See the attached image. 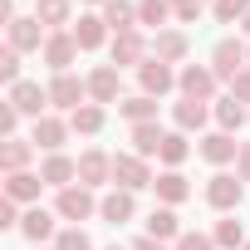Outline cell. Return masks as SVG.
I'll list each match as a JSON object with an SVG mask.
<instances>
[{
	"instance_id": "cell-32",
	"label": "cell",
	"mask_w": 250,
	"mask_h": 250,
	"mask_svg": "<svg viewBox=\"0 0 250 250\" xmlns=\"http://www.w3.org/2000/svg\"><path fill=\"white\" fill-rule=\"evenodd\" d=\"M211 240H216V250H235V245H245V230H240V221H235V216H226V221H216Z\"/></svg>"
},
{
	"instance_id": "cell-17",
	"label": "cell",
	"mask_w": 250,
	"mask_h": 250,
	"mask_svg": "<svg viewBox=\"0 0 250 250\" xmlns=\"http://www.w3.org/2000/svg\"><path fill=\"white\" fill-rule=\"evenodd\" d=\"M201 157L216 162V167H226V162L240 157V143H235L230 133H206V138H201Z\"/></svg>"
},
{
	"instance_id": "cell-38",
	"label": "cell",
	"mask_w": 250,
	"mask_h": 250,
	"mask_svg": "<svg viewBox=\"0 0 250 250\" xmlns=\"http://www.w3.org/2000/svg\"><path fill=\"white\" fill-rule=\"evenodd\" d=\"M20 118H25V113H20V108H15V103L5 98V103H0V133H5V138H15V128H20Z\"/></svg>"
},
{
	"instance_id": "cell-7",
	"label": "cell",
	"mask_w": 250,
	"mask_h": 250,
	"mask_svg": "<svg viewBox=\"0 0 250 250\" xmlns=\"http://www.w3.org/2000/svg\"><path fill=\"white\" fill-rule=\"evenodd\" d=\"M83 98H88V79H74V74H54V83H49V103L54 108H83Z\"/></svg>"
},
{
	"instance_id": "cell-41",
	"label": "cell",
	"mask_w": 250,
	"mask_h": 250,
	"mask_svg": "<svg viewBox=\"0 0 250 250\" xmlns=\"http://www.w3.org/2000/svg\"><path fill=\"white\" fill-rule=\"evenodd\" d=\"M172 15L177 20H196L201 15V0H172Z\"/></svg>"
},
{
	"instance_id": "cell-35",
	"label": "cell",
	"mask_w": 250,
	"mask_h": 250,
	"mask_svg": "<svg viewBox=\"0 0 250 250\" xmlns=\"http://www.w3.org/2000/svg\"><path fill=\"white\" fill-rule=\"evenodd\" d=\"M211 10H216V20H221V25H235V20H245V15H250V0H216Z\"/></svg>"
},
{
	"instance_id": "cell-46",
	"label": "cell",
	"mask_w": 250,
	"mask_h": 250,
	"mask_svg": "<svg viewBox=\"0 0 250 250\" xmlns=\"http://www.w3.org/2000/svg\"><path fill=\"white\" fill-rule=\"evenodd\" d=\"M240 25H245V30H250V15H245V20H240Z\"/></svg>"
},
{
	"instance_id": "cell-22",
	"label": "cell",
	"mask_w": 250,
	"mask_h": 250,
	"mask_svg": "<svg viewBox=\"0 0 250 250\" xmlns=\"http://www.w3.org/2000/svg\"><path fill=\"white\" fill-rule=\"evenodd\" d=\"M152 191H157V201H162V206H182V201L191 196V187H187V177H182V172H162V177L152 182Z\"/></svg>"
},
{
	"instance_id": "cell-19",
	"label": "cell",
	"mask_w": 250,
	"mask_h": 250,
	"mask_svg": "<svg viewBox=\"0 0 250 250\" xmlns=\"http://www.w3.org/2000/svg\"><path fill=\"white\" fill-rule=\"evenodd\" d=\"M147 235L167 245V240H182L187 230H182V221H177V211H172V206H157V211L147 216Z\"/></svg>"
},
{
	"instance_id": "cell-34",
	"label": "cell",
	"mask_w": 250,
	"mask_h": 250,
	"mask_svg": "<svg viewBox=\"0 0 250 250\" xmlns=\"http://www.w3.org/2000/svg\"><path fill=\"white\" fill-rule=\"evenodd\" d=\"M187 152H191V147H187V133H167V138H162V152H157V157H162V162H167V167L177 172V167L187 162Z\"/></svg>"
},
{
	"instance_id": "cell-5",
	"label": "cell",
	"mask_w": 250,
	"mask_h": 250,
	"mask_svg": "<svg viewBox=\"0 0 250 250\" xmlns=\"http://www.w3.org/2000/svg\"><path fill=\"white\" fill-rule=\"evenodd\" d=\"M74 59H79V40H74V30H54V35L44 40V64H49L54 74H69Z\"/></svg>"
},
{
	"instance_id": "cell-48",
	"label": "cell",
	"mask_w": 250,
	"mask_h": 250,
	"mask_svg": "<svg viewBox=\"0 0 250 250\" xmlns=\"http://www.w3.org/2000/svg\"><path fill=\"white\" fill-rule=\"evenodd\" d=\"M113 250H118V245H113Z\"/></svg>"
},
{
	"instance_id": "cell-15",
	"label": "cell",
	"mask_w": 250,
	"mask_h": 250,
	"mask_svg": "<svg viewBox=\"0 0 250 250\" xmlns=\"http://www.w3.org/2000/svg\"><path fill=\"white\" fill-rule=\"evenodd\" d=\"M138 79H143V93H147V98H162L167 88H177V74H172V64H162V59H147V64L138 69Z\"/></svg>"
},
{
	"instance_id": "cell-14",
	"label": "cell",
	"mask_w": 250,
	"mask_h": 250,
	"mask_svg": "<svg viewBox=\"0 0 250 250\" xmlns=\"http://www.w3.org/2000/svg\"><path fill=\"white\" fill-rule=\"evenodd\" d=\"M64 138H69V123H64V118H54V113L35 118V133H30V143H35V147L59 152V147H64Z\"/></svg>"
},
{
	"instance_id": "cell-44",
	"label": "cell",
	"mask_w": 250,
	"mask_h": 250,
	"mask_svg": "<svg viewBox=\"0 0 250 250\" xmlns=\"http://www.w3.org/2000/svg\"><path fill=\"white\" fill-rule=\"evenodd\" d=\"M133 250H167V245H162V240H152V235H143V240H138Z\"/></svg>"
},
{
	"instance_id": "cell-37",
	"label": "cell",
	"mask_w": 250,
	"mask_h": 250,
	"mask_svg": "<svg viewBox=\"0 0 250 250\" xmlns=\"http://www.w3.org/2000/svg\"><path fill=\"white\" fill-rule=\"evenodd\" d=\"M0 79H5L10 88L20 83V49H10V44H5V49H0Z\"/></svg>"
},
{
	"instance_id": "cell-36",
	"label": "cell",
	"mask_w": 250,
	"mask_h": 250,
	"mask_svg": "<svg viewBox=\"0 0 250 250\" xmlns=\"http://www.w3.org/2000/svg\"><path fill=\"white\" fill-rule=\"evenodd\" d=\"M54 250H93V240H88L79 226H69V230H59V235H54Z\"/></svg>"
},
{
	"instance_id": "cell-39",
	"label": "cell",
	"mask_w": 250,
	"mask_h": 250,
	"mask_svg": "<svg viewBox=\"0 0 250 250\" xmlns=\"http://www.w3.org/2000/svg\"><path fill=\"white\" fill-rule=\"evenodd\" d=\"M177 250H216V240H211V235H201V230H187V235L177 240Z\"/></svg>"
},
{
	"instance_id": "cell-4",
	"label": "cell",
	"mask_w": 250,
	"mask_h": 250,
	"mask_svg": "<svg viewBox=\"0 0 250 250\" xmlns=\"http://www.w3.org/2000/svg\"><path fill=\"white\" fill-rule=\"evenodd\" d=\"M93 211H98V201H93L88 187H64L54 196V216H64V221H88Z\"/></svg>"
},
{
	"instance_id": "cell-23",
	"label": "cell",
	"mask_w": 250,
	"mask_h": 250,
	"mask_svg": "<svg viewBox=\"0 0 250 250\" xmlns=\"http://www.w3.org/2000/svg\"><path fill=\"white\" fill-rule=\"evenodd\" d=\"M162 128H157V123H133V152L138 157H157L162 152Z\"/></svg>"
},
{
	"instance_id": "cell-33",
	"label": "cell",
	"mask_w": 250,
	"mask_h": 250,
	"mask_svg": "<svg viewBox=\"0 0 250 250\" xmlns=\"http://www.w3.org/2000/svg\"><path fill=\"white\" fill-rule=\"evenodd\" d=\"M35 20H40L44 30H59V25L69 20V0H40V5H35Z\"/></svg>"
},
{
	"instance_id": "cell-2",
	"label": "cell",
	"mask_w": 250,
	"mask_h": 250,
	"mask_svg": "<svg viewBox=\"0 0 250 250\" xmlns=\"http://www.w3.org/2000/svg\"><path fill=\"white\" fill-rule=\"evenodd\" d=\"M250 69V49L240 44V40H221L216 49H211V74L216 79H235V74H245Z\"/></svg>"
},
{
	"instance_id": "cell-25",
	"label": "cell",
	"mask_w": 250,
	"mask_h": 250,
	"mask_svg": "<svg viewBox=\"0 0 250 250\" xmlns=\"http://www.w3.org/2000/svg\"><path fill=\"white\" fill-rule=\"evenodd\" d=\"M103 25H113V35L138 30V5H128V0H108V5H103Z\"/></svg>"
},
{
	"instance_id": "cell-24",
	"label": "cell",
	"mask_w": 250,
	"mask_h": 250,
	"mask_svg": "<svg viewBox=\"0 0 250 250\" xmlns=\"http://www.w3.org/2000/svg\"><path fill=\"white\" fill-rule=\"evenodd\" d=\"M30 152H35L30 138H5V147H0V167H5V177H10V172H25Z\"/></svg>"
},
{
	"instance_id": "cell-3",
	"label": "cell",
	"mask_w": 250,
	"mask_h": 250,
	"mask_svg": "<svg viewBox=\"0 0 250 250\" xmlns=\"http://www.w3.org/2000/svg\"><path fill=\"white\" fill-rule=\"evenodd\" d=\"M206 201H211L216 211H235V206L245 201V182L230 177V172H216V177L206 182Z\"/></svg>"
},
{
	"instance_id": "cell-30",
	"label": "cell",
	"mask_w": 250,
	"mask_h": 250,
	"mask_svg": "<svg viewBox=\"0 0 250 250\" xmlns=\"http://www.w3.org/2000/svg\"><path fill=\"white\" fill-rule=\"evenodd\" d=\"M118 108H123V118H128V123H157V98H147V93L123 98Z\"/></svg>"
},
{
	"instance_id": "cell-13",
	"label": "cell",
	"mask_w": 250,
	"mask_h": 250,
	"mask_svg": "<svg viewBox=\"0 0 250 250\" xmlns=\"http://www.w3.org/2000/svg\"><path fill=\"white\" fill-rule=\"evenodd\" d=\"M10 103H15L25 118H44V108H49V88H40V83L20 79V83L10 88Z\"/></svg>"
},
{
	"instance_id": "cell-10",
	"label": "cell",
	"mask_w": 250,
	"mask_h": 250,
	"mask_svg": "<svg viewBox=\"0 0 250 250\" xmlns=\"http://www.w3.org/2000/svg\"><path fill=\"white\" fill-rule=\"evenodd\" d=\"M98 216L108 221V226H128L133 216H138V201H133V191H123V187H113L103 201H98Z\"/></svg>"
},
{
	"instance_id": "cell-45",
	"label": "cell",
	"mask_w": 250,
	"mask_h": 250,
	"mask_svg": "<svg viewBox=\"0 0 250 250\" xmlns=\"http://www.w3.org/2000/svg\"><path fill=\"white\" fill-rule=\"evenodd\" d=\"M88 5H108V0H88Z\"/></svg>"
},
{
	"instance_id": "cell-1",
	"label": "cell",
	"mask_w": 250,
	"mask_h": 250,
	"mask_svg": "<svg viewBox=\"0 0 250 250\" xmlns=\"http://www.w3.org/2000/svg\"><path fill=\"white\" fill-rule=\"evenodd\" d=\"M157 177L147 172V157H138V152H118L113 157V187H123V191H138V187H152Z\"/></svg>"
},
{
	"instance_id": "cell-26",
	"label": "cell",
	"mask_w": 250,
	"mask_h": 250,
	"mask_svg": "<svg viewBox=\"0 0 250 250\" xmlns=\"http://www.w3.org/2000/svg\"><path fill=\"white\" fill-rule=\"evenodd\" d=\"M74 40H79V49H98V44L108 40V25H103V15H79V25H74Z\"/></svg>"
},
{
	"instance_id": "cell-18",
	"label": "cell",
	"mask_w": 250,
	"mask_h": 250,
	"mask_svg": "<svg viewBox=\"0 0 250 250\" xmlns=\"http://www.w3.org/2000/svg\"><path fill=\"white\" fill-rule=\"evenodd\" d=\"M187 49H191V40H187L182 30H162V35L152 40V59H162V64H177V59H187Z\"/></svg>"
},
{
	"instance_id": "cell-28",
	"label": "cell",
	"mask_w": 250,
	"mask_h": 250,
	"mask_svg": "<svg viewBox=\"0 0 250 250\" xmlns=\"http://www.w3.org/2000/svg\"><path fill=\"white\" fill-rule=\"evenodd\" d=\"M69 128L83 133V138H93V133L103 128V103H83V108H74V113H69Z\"/></svg>"
},
{
	"instance_id": "cell-20",
	"label": "cell",
	"mask_w": 250,
	"mask_h": 250,
	"mask_svg": "<svg viewBox=\"0 0 250 250\" xmlns=\"http://www.w3.org/2000/svg\"><path fill=\"white\" fill-rule=\"evenodd\" d=\"M172 118H177V133H201V128H206V118H211V108L196 103V98H182V103L172 108Z\"/></svg>"
},
{
	"instance_id": "cell-11",
	"label": "cell",
	"mask_w": 250,
	"mask_h": 250,
	"mask_svg": "<svg viewBox=\"0 0 250 250\" xmlns=\"http://www.w3.org/2000/svg\"><path fill=\"white\" fill-rule=\"evenodd\" d=\"M5 35H10V49H20V54H25V49H44V40H49L35 15H20L15 25H5Z\"/></svg>"
},
{
	"instance_id": "cell-40",
	"label": "cell",
	"mask_w": 250,
	"mask_h": 250,
	"mask_svg": "<svg viewBox=\"0 0 250 250\" xmlns=\"http://www.w3.org/2000/svg\"><path fill=\"white\" fill-rule=\"evenodd\" d=\"M230 98H235V103H250V69L230 79Z\"/></svg>"
},
{
	"instance_id": "cell-27",
	"label": "cell",
	"mask_w": 250,
	"mask_h": 250,
	"mask_svg": "<svg viewBox=\"0 0 250 250\" xmlns=\"http://www.w3.org/2000/svg\"><path fill=\"white\" fill-rule=\"evenodd\" d=\"M20 230H25V240H49L54 235V216L44 211V206H35V211H25V221H20Z\"/></svg>"
},
{
	"instance_id": "cell-12",
	"label": "cell",
	"mask_w": 250,
	"mask_h": 250,
	"mask_svg": "<svg viewBox=\"0 0 250 250\" xmlns=\"http://www.w3.org/2000/svg\"><path fill=\"white\" fill-rule=\"evenodd\" d=\"M118 93H123L118 69H113V64H98V69L88 74V98H93V103H123Z\"/></svg>"
},
{
	"instance_id": "cell-16",
	"label": "cell",
	"mask_w": 250,
	"mask_h": 250,
	"mask_svg": "<svg viewBox=\"0 0 250 250\" xmlns=\"http://www.w3.org/2000/svg\"><path fill=\"white\" fill-rule=\"evenodd\" d=\"M40 177H44V187H74V177H79V162L74 157H64V152H49L44 157V167H40Z\"/></svg>"
},
{
	"instance_id": "cell-21",
	"label": "cell",
	"mask_w": 250,
	"mask_h": 250,
	"mask_svg": "<svg viewBox=\"0 0 250 250\" xmlns=\"http://www.w3.org/2000/svg\"><path fill=\"white\" fill-rule=\"evenodd\" d=\"M40 187H44L40 172H10L5 177V196L10 201H40Z\"/></svg>"
},
{
	"instance_id": "cell-47",
	"label": "cell",
	"mask_w": 250,
	"mask_h": 250,
	"mask_svg": "<svg viewBox=\"0 0 250 250\" xmlns=\"http://www.w3.org/2000/svg\"><path fill=\"white\" fill-rule=\"evenodd\" d=\"M240 250H250V240H245V245H240Z\"/></svg>"
},
{
	"instance_id": "cell-9",
	"label": "cell",
	"mask_w": 250,
	"mask_h": 250,
	"mask_svg": "<svg viewBox=\"0 0 250 250\" xmlns=\"http://www.w3.org/2000/svg\"><path fill=\"white\" fill-rule=\"evenodd\" d=\"M103 182H113V157L108 152H98V147H88L83 157H79V187H103Z\"/></svg>"
},
{
	"instance_id": "cell-6",
	"label": "cell",
	"mask_w": 250,
	"mask_h": 250,
	"mask_svg": "<svg viewBox=\"0 0 250 250\" xmlns=\"http://www.w3.org/2000/svg\"><path fill=\"white\" fill-rule=\"evenodd\" d=\"M177 88H182V98L211 103V93H216V74H211L206 64H187V69L177 74Z\"/></svg>"
},
{
	"instance_id": "cell-31",
	"label": "cell",
	"mask_w": 250,
	"mask_h": 250,
	"mask_svg": "<svg viewBox=\"0 0 250 250\" xmlns=\"http://www.w3.org/2000/svg\"><path fill=\"white\" fill-rule=\"evenodd\" d=\"M216 123H221V133H235L240 123H245V103H235V98H216Z\"/></svg>"
},
{
	"instance_id": "cell-42",
	"label": "cell",
	"mask_w": 250,
	"mask_h": 250,
	"mask_svg": "<svg viewBox=\"0 0 250 250\" xmlns=\"http://www.w3.org/2000/svg\"><path fill=\"white\" fill-rule=\"evenodd\" d=\"M15 206H20V201H10V196L0 201V226H20V221H25V216H20Z\"/></svg>"
},
{
	"instance_id": "cell-29",
	"label": "cell",
	"mask_w": 250,
	"mask_h": 250,
	"mask_svg": "<svg viewBox=\"0 0 250 250\" xmlns=\"http://www.w3.org/2000/svg\"><path fill=\"white\" fill-rule=\"evenodd\" d=\"M167 20H172V0H138V25H147V30L162 35Z\"/></svg>"
},
{
	"instance_id": "cell-43",
	"label": "cell",
	"mask_w": 250,
	"mask_h": 250,
	"mask_svg": "<svg viewBox=\"0 0 250 250\" xmlns=\"http://www.w3.org/2000/svg\"><path fill=\"white\" fill-rule=\"evenodd\" d=\"M235 177L250 182V143H240V157H235Z\"/></svg>"
},
{
	"instance_id": "cell-8",
	"label": "cell",
	"mask_w": 250,
	"mask_h": 250,
	"mask_svg": "<svg viewBox=\"0 0 250 250\" xmlns=\"http://www.w3.org/2000/svg\"><path fill=\"white\" fill-rule=\"evenodd\" d=\"M108 54H113V69H123V64H147V44H143V35L138 30H123V35H113V44H108Z\"/></svg>"
}]
</instances>
